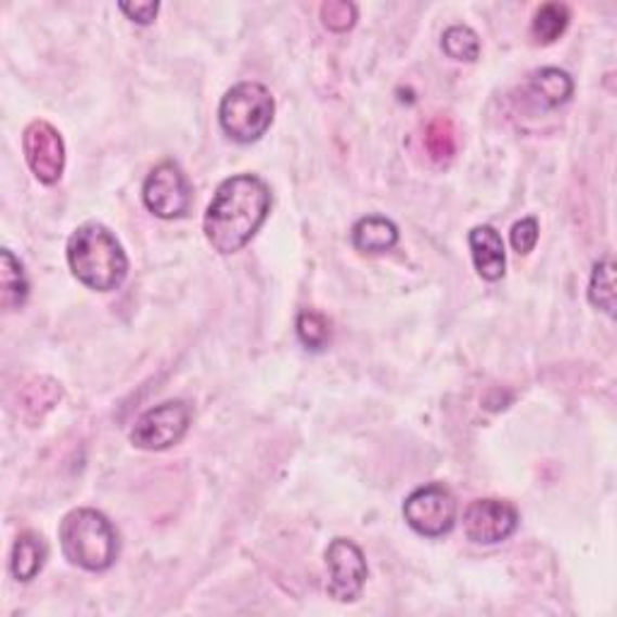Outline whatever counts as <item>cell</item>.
I'll return each instance as SVG.
<instances>
[{
  "label": "cell",
  "instance_id": "cell-1",
  "mask_svg": "<svg viewBox=\"0 0 617 617\" xmlns=\"http://www.w3.org/2000/svg\"><path fill=\"white\" fill-rule=\"evenodd\" d=\"M270 189L254 175L224 179L205 210L203 232L215 252L234 254L254 240L270 213Z\"/></svg>",
  "mask_w": 617,
  "mask_h": 617
},
{
  "label": "cell",
  "instance_id": "cell-2",
  "mask_svg": "<svg viewBox=\"0 0 617 617\" xmlns=\"http://www.w3.org/2000/svg\"><path fill=\"white\" fill-rule=\"evenodd\" d=\"M68 266L82 285L110 292L128 275V258L116 236L100 222H85L68 240Z\"/></svg>",
  "mask_w": 617,
  "mask_h": 617
},
{
  "label": "cell",
  "instance_id": "cell-3",
  "mask_svg": "<svg viewBox=\"0 0 617 617\" xmlns=\"http://www.w3.org/2000/svg\"><path fill=\"white\" fill-rule=\"evenodd\" d=\"M61 548L73 565L88 571H106L118 557L114 524L97 509H73L59 528Z\"/></svg>",
  "mask_w": 617,
  "mask_h": 617
},
{
  "label": "cell",
  "instance_id": "cell-4",
  "mask_svg": "<svg viewBox=\"0 0 617 617\" xmlns=\"http://www.w3.org/2000/svg\"><path fill=\"white\" fill-rule=\"evenodd\" d=\"M273 94L261 82H240L227 90L220 102L222 131L242 145L256 143L273 124Z\"/></svg>",
  "mask_w": 617,
  "mask_h": 617
},
{
  "label": "cell",
  "instance_id": "cell-5",
  "mask_svg": "<svg viewBox=\"0 0 617 617\" xmlns=\"http://www.w3.org/2000/svg\"><path fill=\"white\" fill-rule=\"evenodd\" d=\"M403 516L415 534L439 538L449 534L453 524H457V497L441 483L417 487L415 492L408 494Z\"/></svg>",
  "mask_w": 617,
  "mask_h": 617
},
{
  "label": "cell",
  "instance_id": "cell-6",
  "mask_svg": "<svg viewBox=\"0 0 617 617\" xmlns=\"http://www.w3.org/2000/svg\"><path fill=\"white\" fill-rule=\"evenodd\" d=\"M191 425V408L183 400H167V403L150 408L136 420L131 429L133 447L145 451H165L187 437Z\"/></svg>",
  "mask_w": 617,
  "mask_h": 617
},
{
  "label": "cell",
  "instance_id": "cell-7",
  "mask_svg": "<svg viewBox=\"0 0 617 617\" xmlns=\"http://www.w3.org/2000/svg\"><path fill=\"white\" fill-rule=\"evenodd\" d=\"M143 203L162 220L183 218L191 210L193 189L177 162H162L143 183Z\"/></svg>",
  "mask_w": 617,
  "mask_h": 617
},
{
  "label": "cell",
  "instance_id": "cell-8",
  "mask_svg": "<svg viewBox=\"0 0 617 617\" xmlns=\"http://www.w3.org/2000/svg\"><path fill=\"white\" fill-rule=\"evenodd\" d=\"M518 526V512L512 502L504 500H475L465 506L463 534L478 545H497L514 534Z\"/></svg>",
  "mask_w": 617,
  "mask_h": 617
},
{
  "label": "cell",
  "instance_id": "cell-9",
  "mask_svg": "<svg viewBox=\"0 0 617 617\" xmlns=\"http://www.w3.org/2000/svg\"><path fill=\"white\" fill-rule=\"evenodd\" d=\"M326 565L331 571L329 595L338 603H352L362 595L367 581V560L362 550L348 538H335L326 550Z\"/></svg>",
  "mask_w": 617,
  "mask_h": 617
},
{
  "label": "cell",
  "instance_id": "cell-10",
  "mask_svg": "<svg viewBox=\"0 0 617 617\" xmlns=\"http://www.w3.org/2000/svg\"><path fill=\"white\" fill-rule=\"evenodd\" d=\"M27 165L41 183H56L66 167V145L49 121H31L23 138Z\"/></svg>",
  "mask_w": 617,
  "mask_h": 617
},
{
  "label": "cell",
  "instance_id": "cell-11",
  "mask_svg": "<svg viewBox=\"0 0 617 617\" xmlns=\"http://www.w3.org/2000/svg\"><path fill=\"white\" fill-rule=\"evenodd\" d=\"M468 244H471L475 270H478V275L483 280H490V283H494V280L504 278V268H506L504 242L494 227L490 224L473 227L468 234Z\"/></svg>",
  "mask_w": 617,
  "mask_h": 617
},
{
  "label": "cell",
  "instance_id": "cell-12",
  "mask_svg": "<svg viewBox=\"0 0 617 617\" xmlns=\"http://www.w3.org/2000/svg\"><path fill=\"white\" fill-rule=\"evenodd\" d=\"M352 244L362 254H386L398 244V227L382 215H367L352 227Z\"/></svg>",
  "mask_w": 617,
  "mask_h": 617
},
{
  "label": "cell",
  "instance_id": "cell-13",
  "mask_svg": "<svg viewBox=\"0 0 617 617\" xmlns=\"http://www.w3.org/2000/svg\"><path fill=\"white\" fill-rule=\"evenodd\" d=\"M49 557V548L44 538L35 530H25L20 534L13 545V557H10V569L17 581H31L37 574L44 569Z\"/></svg>",
  "mask_w": 617,
  "mask_h": 617
},
{
  "label": "cell",
  "instance_id": "cell-14",
  "mask_svg": "<svg viewBox=\"0 0 617 617\" xmlns=\"http://www.w3.org/2000/svg\"><path fill=\"white\" fill-rule=\"evenodd\" d=\"M530 97H536L538 104H543L545 110H557L565 102H569V97L574 92V82L569 78V73L560 68H540L528 80Z\"/></svg>",
  "mask_w": 617,
  "mask_h": 617
},
{
  "label": "cell",
  "instance_id": "cell-15",
  "mask_svg": "<svg viewBox=\"0 0 617 617\" xmlns=\"http://www.w3.org/2000/svg\"><path fill=\"white\" fill-rule=\"evenodd\" d=\"M0 301L5 311L25 307L29 297V280L25 275V266L17 261L10 248L0 252Z\"/></svg>",
  "mask_w": 617,
  "mask_h": 617
},
{
  "label": "cell",
  "instance_id": "cell-16",
  "mask_svg": "<svg viewBox=\"0 0 617 617\" xmlns=\"http://www.w3.org/2000/svg\"><path fill=\"white\" fill-rule=\"evenodd\" d=\"M425 147L429 157L437 162V165H449L459 150V138L457 128L449 121L447 116H437L435 121H429L425 128Z\"/></svg>",
  "mask_w": 617,
  "mask_h": 617
},
{
  "label": "cell",
  "instance_id": "cell-17",
  "mask_svg": "<svg viewBox=\"0 0 617 617\" xmlns=\"http://www.w3.org/2000/svg\"><path fill=\"white\" fill-rule=\"evenodd\" d=\"M589 301L595 307L615 317V263L610 256L601 258L593 266L591 283H589Z\"/></svg>",
  "mask_w": 617,
  "mask_h": 617
},
{
  "label": "cell",
  "instance_id": "cell-18",
  "mask_svg": "<svg viewBox=\"0 0 617 617\" xmlns=\"http://www.w3.org/2000/svg\"><path fill=\"white\" fill-rule=\"evenodd\" d=\"M569 25V8L562 3H545L538 8L534 17V35L543 44H552V41L565 35Z\"/></svg>",
  "mask_w": 617,
  "mask_h": 617
},
{
  "label": "cell",
  "instance_id": "cell-19",
  "mask_svg": "<svg viewBox=\"0 0 617 617\" xmlns=\"http://www.w3.org/2000/svg\"><path fill=\"white\" fill-rule=\"evenodd\" d=\"M441 49L453 61L473 63L480 56V39L471 27L453 25L441 35Z\"/></svg>",
  "mask_w": 617,
  "mask_h": 617
},
{
  "label": "cell",
  "instance_id": "cell-20",
  "mask_svg": "<svg viewBox=\"0 0 617 617\" xmlns=\"http://www.w3.org/2000/svg\"><path fill=\"white\" fill-rule=\"evenodd\" d=\"M297 335L309 350H323L331 340V323L323 313L305 309L297 317Z\"/></svg>",
  "mask_w": 617,
  "mask_h": 617
},
{
  "label": "cell",
  "instance_id": "cell-21",
  "mask_svg": "<svg viewBox=\"0 0 617 617\" xmlns=\"http://www.w3.org/2000/svg\"><path fill=\"white\" fill-rule=\"evenodd\" d=\"M321 20L331 31H348L357 20V5L348 0H329L321 5Z\"/></svg>",
  "mask_w": 617,
  "mask_h": 617
},
{
  "label": "cell",
  "instance_id": "cell-22",
  "mask_svg": "<svg viewBox=\"0 0 617 617\" xmlns=\"http://www.w3.org/2000/svg\"><path fill=\"white\" fill-rule=\"evenodd\" d=\"M538 232H540V227H538L536 218L518 220L512 227V246H514V252L518 256H526V254L534 252L536 244H538Z\"/></svg>",
  "mask_w": 617,
  "mask_h": 617
},
{
  "label": "cell",
  "instance_id": "cell-23",
  "mask_svg": "<svg viewBox=\"0 0 617 617\" xmlns=\"http://www.w3.org/2000/svg\"><path fill=\"white\" fill-rule=\"evenodd\" d=\"M118 8H121V13H126L138 25H150L159 13L157 0H147V3H121Z\"/></svg>",
  "mask_w": 617,
  "mask_h": 617
}]
</instances>
